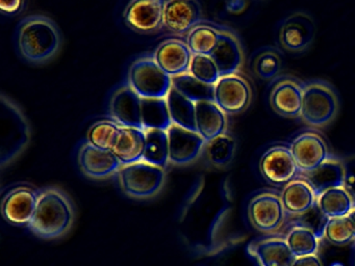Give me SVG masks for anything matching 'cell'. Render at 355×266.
Instances as JSON below:
<instances>
[{"mask_svg":"<svg viewBox=\"0 0 355 266\" xmlns=\"http://www.w3.org/2000/svg\"><path fill=\"white\" fill-rule=\"evenodd\" d=\"M74 210L69 197L55 187L39 191L34 216L28 229L43 239H55L65 235L72 227Z\"/></svg>","mask_w":355,"mask_h":266,"instance_id":"cell-1","label":"cell"},{"mask_svg":"<svg viewBox=\"0 0 355 266\" xmlns=\"http://www.w3.org/2000/svg\"><path fill=\"white\" fill-rule=\"evenodd\" d=\"M17 44L22 57L33 64H42L59 51L61 35L51 19L31 16L20 23Z\"/></svg>","mask_w":355,"mask_h":266,"instance_id":"cell-2","label":"cell"},{"mask_svg":"<svg viewBox=\"0 0 355 266\" xmlns=\"http://www.w3.org/2000/svg\"><path fill=\"white\" fill-rule=\"evenodd\" d=\"M338 100L336 91L327 83L313 80L305 83L300 118L315 128L327 126L336 118Z\"/></svg>","mask_w":355,"mask_h":266,"instance_id":"cell-3","label":"cell"},{"mask_svg":"<svg viewBox=\"0 0 355 266\" xmlns=\"http://www.w3.org/2000/svg\"><path fill=\"white\" fill-rule=\"evenodd\" d=\"M130 87L145 99H166L172 89V77L162 70L155 57L137 60L128 72Z\"/></svg>","mask_w":355,"mask_h":266,"instance_id":"cell-4","label":"cell"},{"mask_svg":"<svg viewBox=\"0 0 355 266\" xmlns=\"http://www.w3.org/2000/svg\"><path fill=\"white\" fill-rule=\"evenodd\" d=\"M118 179L126 195L136 199H147L161 190L165 181V170L141 160L122 166L118 170Z\"/></svg>","mask_w":355,"mask_h":266,"instance_id":"cell-5","label":"cell"},{"mask_svg":"<svg viewBox=\"0 0 355 266\" xmlns=\"http://www.w3.org/2000/svg\"><path fill=\"white\" fill-rule=\"evenodd\" d=\"M252 89L244 77L236 74L220 77L215 85L214 100L225 114H236L244 112L250 105Z\"/></svg>","mask_w":355,"mask_h":266,"instance_id":"cell-6","label":"cell"},{"mask_svg":"<svg viewBox=\"0 0 355 266\" xmlns=\"http://www.w3.org/2000/svg\"><path fill=\"white\" fill-rule=\"evenodd\" d=\"M286 211L279 195L265 191L255 195L248 205L251 224L263 233H273L284 224Z\"/></svg>","mask_w":355,"mask_h":266,"instance_id":"cell-7","label":"cell"},{"mask_svg":"<svg viewBox=\"0 0 355 266\" xmlns=\"http://www.w3.org/2000/svg\"><path fill=\"white\" fill-rule=\"evenodd\" d=\"M259 170L263 178L274 185H286L300 176L290 147L282 145L266 150L259 161Z\"/></svg>","mask_w":355,"mask_h":266,"instance_id":"cell-8","label":"cell"},{"mask_svg":"<svg viewBox=\"0 0 355 266\" xmlns=\"http://www.w3.org/2000/svg\"><path fill=\"white\" fill-rule=\"evenodd\" d=\"M290 150L300 174L315 170L330 158L325 139L315 131L299 134L291 143Z\"/></svg>","mask_w":355,"mask_h":266,"instance_id":"cell-9","label":"cell"},{"mask_svg":"<svg viewBox=\"0 0 355 266\" xmlns=\"http://www.w3.org/2000/svg\"><path fill=\"white\" fill-rule=\"evenodd\" d=\"M315 35L313 18L305 12H294L280 26V45L290 52H302L313 43Z\"/></svg>","mask_w":355,"mask_h":266,"instance_id":"cell-10","label":"cell"},{"mask_svg":"<svg viewBox=\"0 0 355 266\" xmlns=\"http://www.w3.org/2000/svg\"><path fill=\"white\" fill-rule=\"evenodd\" d=\"M39 191L32 187L18 186L5 195L1 204V212L7 222L17 226H28L38 201Z\"/></svg>","mask_w":355,"mask_h":266,"instance_id":"cell-11","label":"cell"},{"mask_svg":"<svg viewBox=\"0 0 355 266\" xmlns=\"http://www.w3.org/2000/svg\"><path fill=\"white\" fill-rule=\"evenodd\" d=\"M304 85L293 77H282L270 94V103L276 114L284 118H298L302 109Z\"/></svg>","mask_w":355,"mask_h":266,"instance_id":"cell-12","label":"cell"},{"mask_svg":"<svg viewBox=\"0 0 355 266\" xmlns=\"http://www.w3.org/2000/svg\"><path fill=\"white\" fill-rule=\"evenodd\" d=\"M163 0H140L132 1L124 10L126 24L141 33H150L164 25Z\"/></svg>","mask_w":355,"mask_h":266,"instance_id":"cell-13","label":"cell"},{"mask_svg":"<svg viewBox=\"0 0 355 266\" xmlns=\"http://www.w3.org/2000/svg\"><path fill=\"white\" fill-rule=\"evenodd\" d=\"M169 161L186 164L196 159L205 145V139L196 131L172 124L167 130Z\"/></svg>","mask_w":355,"mask_h":266,"instance_id":"cell-14","label":"cell"},{"mask_svg":"<svg viewBox=\"0 0 355 266\" xmlns=\"http://www.w3.org/2000/svg\"><path fill=\"white\" fill-rule=\"evenodd\" d=\"M110 110L120 126L144 129L142 125V98L130 85H124L114 93Z\"/></svg>","mask_w":355,"mask_h":266,"instance_id":"cell-15","label":"cell"},{"mask_svg":"<svg viewBox=\"0 0 355 266\" xmlns=\"http://www.w3.org/2000/svg\"><path fill=\"white\" fill-rule=\"evenodd\" d=\"M259 266H293L296 257L291 251L286 238L269 237L252 241L247 247Z\"/></svg>","mask_w":355,"mask_h":266,"instance_id":"cell-16","label":"cell"},{"mask_svg":"<svg viewBox=\"0 0 355 266\" xmlns=\"http://www.w3.org/2000/svg\"><path fill=\"white\" fill-rule=\"evenodd\" d=\"M201 20V8L192 0L166 1L164 8V26L172 33L184 35L190 33Z\"/></svg>","mask_w":355,"mask_h":266,"instance_id":"cell-17","label":"cell"},{"mask_svg":"<svg viewBox=\"0 0 355 266\" xmlns=\"http://www.w3.org/2000/svg\"><path fill=\"white\" fill-rule=\"evenodd\" d=\"M78 162L83 172L92 178H105L118 172L122 166L111 150L99 149L89 141L80 148Z\"/></svg>","mask_w":355,"mask_h":266,"instance_id":"cell-18","label":"cell"},{"mask_svg":"<svg viewBox=\"0 0 355 266\" xmlns=\"http://www.w3.org/2000/svg\"><path fill=\"white\" fill-rule=\"evenodd\" d=\"M153 57L164 72L175 77L189 73L193 54L184 42L167 39L159 46Z\"/></svg>","mask_w":355,"mask_h":266,"instance_id":"cell-19","label":"cell"},{"mask_svg":"<svg viewBox=\"0 0 355 266\" xmlns=\"http://www.w3.org/2000/svg\"><path fill=\"white\" fill-rule=\"evenodd\" d=\"M280 197L284 211L288 215H303L317 205L318 195L300 177L284 185Z\"/></svg>","mask_w":355,"mask_h":266,"instance_id":"cell-20","label":"cell"},{"mask_svg":"<svg viewBox=\"0 0 355 266\" xmlns=\"http://www.w3.org/2000/svg\"><path fill=\"white\" fill-rule=\"evenodd\" d=\"M221 76L236 74L243 64V50L236 35L230 31H221L219 42L211 55Z\"/></svg>","mask_w":355,"mask_h":266,"instance_id":"cell-21","label":"cell"},{"mask_svg":"<svg viewBox=\"0 0 355 266\" xmlns=\"http://www.w3.org/2000/svg\"><path fill=\"white\" fill-rule=\"evenodd\" d=\"M345 175L343 160L330 157L319 168L311 172H303L299 177L311 185L315 195H320L328 189L344 186Z\"/></svg>","mask_w":355,"mask_h":266,"instance_id":"cell-22","label":"cell"},{"mask_svg":"<svg viewBox=\"0 0 355 266\" xmlns=\"http://www.w3.org/2000/svg\"><path fill=\"white\" fill-rule=\"evenodd\" d=\"M196 107L197 132L205 139V143L224 134L227 127L225 112L215 103V101H199Z\"/></svg>","mask_w":355,"mask_h":266,"instance_id":"cell-23","label":"cell"},{"mask_svg":"<svg viewBox=\"0 0 355 266\" xmlns=\"http://www.w3.org/2000/svg\"><path fill=\"white\" fill-rule=\"evenodd\" d=\"M144 150V129L121 126L111 151L115 154L122 166H128L143 160Z\"/></svg>","mask_w":355,"mask_h":266,"instance_id":"cell-24","label":"cell"},{"mask_svg":"<svg viewBox=\"0 0 355 266\" xmlns=\"http://www.w3.org/2000/svg\"><path fill=\"white\" fill-rule=\"evenodd\" d=\"M355 203L344 186L328 189L318 195L317 207L327 220L346 218Z\"/></svg>","mask_w":355,"mask_h":266,"instance_id":"cell-25","label":"cell"},{"mask_svg":"<svg viewBox=\"0 0 355 266\" xmlns=\"http://www.w3.org/2000/svg\"><path fill=\"white\" fill-rule=\"evenodd\" d=\"M168 109L172 123L182 128L196 131V107L194 102L187 99L180 91L172 87L167 98Z\"/></svg>","mask_w":355,"mask_h":266,"instance_id":"cell-26","label":"cell"},{"mask_svg":"<svg viewBox=\"0 0 355 266\" xmlns=\"http://www.w3.org/2000/svg\"><path fill=\"white\" fill-rule=\"evenodd\" d=\"M321 239L315 231L300 224H294L286 236V242L296 258L317 255Z\"/></svg>","mask_w":355,"mask_h":266,"instance_id":"cell-27","label":"cell"},{"mask_svg":"<svg viewBox=\"0 0 355 266\" xmlns=\"http://www.w3.org/2000/svg\"><path fill=\"white\" fill-rule=\"evenodd\" d=\"M145 150L143 160L145 162L165 168L169 161V145L167 131L159 129H144Z\"/></svg>","mask_w":355,"mask_h":266,"instance_id":"cell-28","label":"cell"},{"mask_svg":"<svg viewBox=\"0 0 355 266\" xmlns=\"http://www.w3.org/2000/svg\"><path fill=\"white\" fill-rule=\"evenodd\" d=\"M172 87L194 103L199 101H215V85L201 82L190 73L172 77Z\"/></svg>","mask_w":355,"mask_h":266,"instance_id":"cell-29","label":"cell"},{"mask_svg":"<svg viewBox=\"0 0 355 266\" xmlns=\"http://www.w3.org/2000/svg\"><path fill=\"white\" fill-rule=\"evenodd\" d=\"M172 123L168 109L167 99L142 98V125L144 129L167 131Z\"/></svg>","mask_w":355,"mask_h":266,"instance_id":"cell-30","label":"cell"},{"mask_svg":"<svg viewBox=\"0 0 355 266\" xmlns=\"http://www.w3.org/2000/svg\"><path fill=\"white\" fill-rule=\"evenodd\" d=\"M221 31L209 25L195 26L187 37V45L193 55H211L219 42Z\"/></svg>","mask_w":355,"mask_h":266,"instance_id":"cell-31","label":"cell"},{"mask_svg":"<svg viewBox=\"0 0 355 266\" xmlns=\"http://www.w3.org/2000/svg\"><path fill=\"white\" fill-rule=\"evenodd\" d=\"M236 152V141L230 135L224 134L205 143V155L209 163L222 168L230 163Z\"/></svg>","mask_w":355,"mask_h":266,"instance_id":"cell-32","label":"cell"},{"mask_svg":"<svg viewBox=\"0 0 355 266\" xmlns=\"http://www.w3.org/2000/svg\"><path fill=\"white\" fill-rule=\"evenodd\" d=\"M282 56L273 48L261 49L253 60L255 75L263 80H273L282 70Z\"/></svg>","mask_w":355,"mask_h":266,"instance_id":"cell-33","label":"cell"},{"mask_svg":"<svg viewBox=\"0 0 355 266\" xmlns=\"http://www.w3.org/2000/svg\"><path fill=\"white\" fill-rule=\"evenodd\" d=\"M120 129L121 126L118 123L111 121L95 123L88 133L89 143L99 149L112 150L119 135Z\"/></svg>","mask_w":355,"mask_h":266,"instance_id":"cell-34","label":"cell"},{"mask_svg":"<svg viewBox=\"0 0 355 266\" xmlns=\"http://www.w3.org/2000/svg\"><path fill=\"white\" fill-rule=\"evenodd\" d=\"M189 73L209 85H215L221 77L213 58L207 55H193Z\"/></svg>","mask_w":355,"mask_h":266,"instance_id":"cell-35","label":"cell"},{"mask_svg":"<svg viewBox=\"0 0 355 266\" xmlns=\"http://www.w3.org/2000/svg\"><path fill=\"white\" fill-rule=\"evenodd\" d=\"M324 238L338 247L350 245L355 241L346 218L328 220L324 230Z\"/></svg>","mask_w":355,"mask_h":266,"instance_id":"cell-36","label":"cell"},{"mask_svg":"<svg viewBox=\"0 0 355 266\" xmlns=\"http://www.w3.org/2000/svg\"><path fill=\"white\" fill-rule=\"evenodd\" d=\"M347 245H334V251L329 254L318 253L322 266H355V251L345 249Z\"/></svg>","mask_w":355,"mask_h":266,"instance_id":"cell-37","label":"cell"},{"mask_svg":"<svg viewBox=\"0 0 355 266\" xmlns=\"http://www.w3.org/2000/svg\"><path fill=\"white\" fill-rule=\"evenodd\" d=\"M345 166L344 187L349 191L355 203V156L343 161Z\"/></svg>","mask_w":355,"mask_h":266,"instance_id":"cell-38","label":"cell"},{"mask_svg":"<svg viewBox=\"0 0 355 266\" xmlns=\"http://www.w3.org/2000/svg\"><path fill=\"white\" fill-rule=\"evenodd\" d=\"M293 266H322V264L318 255H311L296 258Z\"/></svg>","mask_w":355,"mask_h":266,"instance_id":"cell-39","label":"cell"},{"mask_svg":"<svg viewBox=\"0 0 355 266\" xmlns=\"http://www.w3.org/2000/svg\"><path fill=\"white\" fill-rule=\"evenodd\" d=\"M24 2L18 1H1L0 2V8L3 10V12H7V14H16V12H20L22 10V6H24Z\"/></svg>","mask_w":355,"mask_h":266,"instance_id":"cell-40","label":"cell"},{"mask_svg":"<svg viewBox=\"0 0 355 266\" xmlns=\"http://www.w3.org/2000/svg\"><path fill=\"white\" fill-rule=\"evenodd\" d=\"M246 2L244 1H232L227 4L228 10L232 12H239L244 10Z\"/></svg>","mask_w":355,"mask_h":266,"instance_id":"cell-41","label":"cell"},{"mask_svg":"<svg viewBox=\"0 0 355 266\" xmlns=\"http://www.w3.org/2000/svg\"><path fill=\"white\" fill-rule=\"evenodd\" d=\"M346 220L349 227H350L351 232H352L355 240V205L354 207L352 208V210H351L350 213L346 216Z\"/></svg>","mask_w":355,"mask_h":266,"instance_id":"cell-42","label":"cell"}]
</instances>
